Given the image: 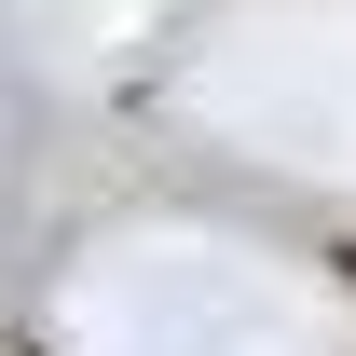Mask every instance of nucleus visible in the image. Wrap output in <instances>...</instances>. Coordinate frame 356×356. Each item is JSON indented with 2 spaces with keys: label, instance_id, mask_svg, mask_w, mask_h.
Returning a JSON list of instances; mask_svg holds the SVG:
<instances>
[{
  "label": "nucleus",
  "instance_id": "f257e3e1",
  "mask_svg": "<svg viewBox=\"0 0 356 356\" xmlns=\"http://www.w3.org/2000/svg\"><path fill=\"white\" fill-rule=\"evenodd\" d=\"M343 288H356V261H343Z\"/></svg>",
  "mask_w": 356,
  "mask_h": 356
}]
</instances>
